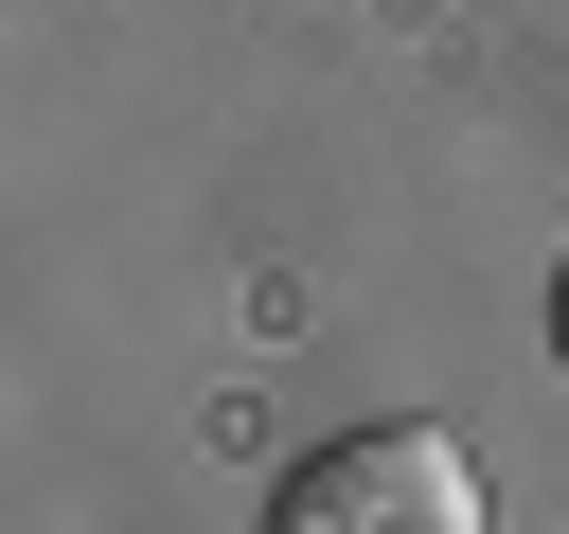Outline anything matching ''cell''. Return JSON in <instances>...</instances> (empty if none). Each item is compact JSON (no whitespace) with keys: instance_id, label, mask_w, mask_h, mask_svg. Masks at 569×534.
Masks as SVG:
<instances>
[{"instance_id":"6da1fadb","label":"cell","mask_w":569,"mask_h":534,"mask_svg":"<svg viewBox=\"0 0 569 534\" xmlns=\"http://www.w3.org/2000/svg\"><path fill=\"white\" fill-rule=\"evenodd\" d=\"M267 534H480V463L445 427H356V445L284 463Z\"/></svg>"},{"instance_id":"7a4b0ae2","label":"cell","mask_w":569,"mask_h":534,"mask_svg":"<svg viewBox=\"0 0 569 534\" xmlns=\"http://www.w3.org/2000/svg\"><path fill=\"white\" fill-rule=\"evenodd\" d=\"M551 374H569V267H551Z\"/></svg>"}]
</instances>
